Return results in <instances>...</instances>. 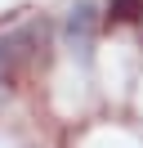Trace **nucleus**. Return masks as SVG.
Segmentation results:
<instances>
[{"mask_svg": "<svg viewBox=\"0 0 143 148\" xmlns=\"http://www.w3.org/2000/svg\"><path fill=\"white\" fill-rule=\"evenodd\" d=\"M94 23H98L94 5H76V9H72V18H67V36L76 40V45H89V36H94Z\"/></svg>", "mask_w": 143, "mask_h": 148, "instance_id": "nucleus-1", "label": "nucleus"}, {"mask_svg": "<svg viewBox=\"0 0 143 148\" xmlns=\"http://www.w3.org/2000/svg\"><path fill=\"white\" fill-rule=\"evenodd\" d=\"M143 18V0H112L107 5V23H139Z\"/></svg>", "mask_w": 143, "mask_h": 148, "instance_id": "nucleus-2", "label": "nucleus"}]
</instances>
